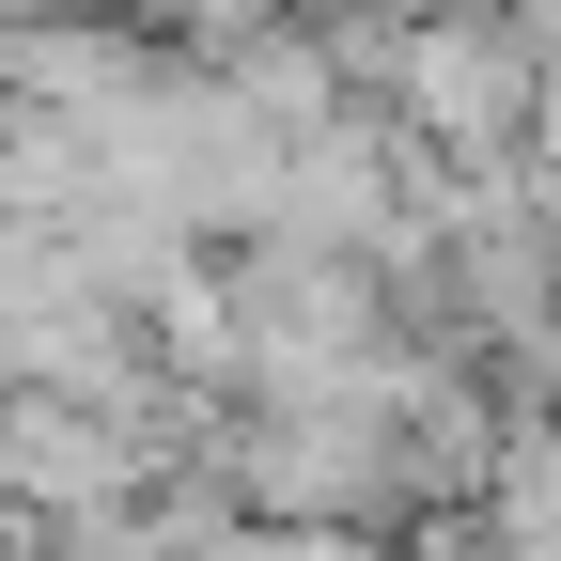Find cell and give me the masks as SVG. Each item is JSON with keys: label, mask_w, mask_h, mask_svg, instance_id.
Listing matches in <instances>:
<instances>
[{"label": "cell", "mask_w": 561, "mask_h": 561, "mask_svg": "<svg viewBox=\"0 0 561 561\" xmlns=\"http://www.w3.org/2000/svg\"><path fill=\"white\" fill-rule=\"evenodd\" d=\"M297 16H359V0H297Z\"/></svg>", "instance_id": "1"}]
</instances>
